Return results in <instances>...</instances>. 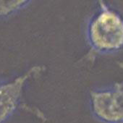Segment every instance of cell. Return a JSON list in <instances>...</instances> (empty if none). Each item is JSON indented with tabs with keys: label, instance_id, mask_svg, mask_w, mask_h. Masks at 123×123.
Listing matches in <instances>:
<instances>
[{
	"label": "cell",
	"instance_id": "2",
	"mask_svg": "<svg viewBox=\"0 0 123 123\" xmlns=\"http://www.w3.org/2000/svg\"><path fill=\"white\" fill-rule=\"evenodd\" d=\"M90 106L93 115L105 123L123 122V86L92 91Z\"/></svg>",
	"mask_w": 123,
	"mask_h": 123
},
{
	"label": "cell",
	"instance_id": "1",
	"mask_svg": "<svg viewBox=\"0 0 123 123\" xmlns=\"http://www.w3.org/2000/svg\"><path fill=\"white\" fill-rule=\"evenodd\" d=\"M100 4V10L88 25V40L98 52H114L123 47V18L102 2Z\"/></svg>",
	"mask_w": 123,
	"mask_h": 123
},
{
	"label": "cell",
	"instance_id": "3",
	"mask_svg": "<svg viewBox=\"0 0 123 123\" xmlns=\"http://www.w3.org/2000/svg\"><path fill=\"white\" fill-rule=\"evenodd\" d=\"M44 70V66L36 65L13 80L0 85V123H4L19 106L26 83Z\"/></svg>",
	"mask_w": 123,
	"mask_h": 123
},
{
	"label": "cell",
	"instance_id": "4",
	"mask_svg": "<svg viewBox=\"0 0 123 123\" xmlns=\"http://www.w3.org/2000/svg\"><path fill=\"white\" fill-rule=\"evenodd\" d=\"M28 3V1H0V16L10 14Z\"/></svg>",
	"mask_w": 123,
	"mask_h": 123
}]
</instances>
